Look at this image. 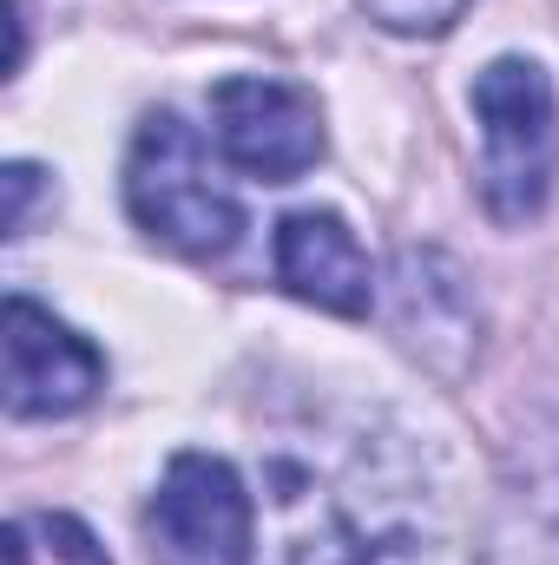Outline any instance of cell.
<instances>
[{
    "label": "cell",
    "mask_w": 559,
    "mask_h": 565,
    "mask_svg": "<svg viewBox=\"0 0 559 565\" xmlns=\"http://www.w3.org/2000/svg\"><path fill=\"white\" fill-rule=\"evenodd\" d=\"M277 282L329 316H369L376 302V270L336 211H289L277 224Z\"/></svg>",
    "instance_id": "obj_7"
},
{
    "label": "cell",
    "mask_w": 559,
    "mask_h": 565,
    "mask_svg": "<svg viewBox=\"0 0 559 565\" xmlns=\"http://www.w3.org/2000/svg\"><path fill=\"white\" fill-rule=\"evenodd\" d=\"M33 191H40V171L33 164H7V237H20L27 231V211H33Z\"/></svg>",
    "instance_id": "obj_10"
},
{
    "label": "cell",
    "mask_w": 559,
    "mask_h": 565,
    "mask_svg": "<svg viewBox=\"0 0 559 565\" xmlns=\"http://www.w3.org/2000/svg\"><path fill=\"white\" fill-rule=\"evenodd\" d=\"M7 565H113L73 513H27L7 526Z\"/></svg>",
    "instance_id": "obj_8"
},
{
    "label": "cell",
    "mask_w": 559,
    "mask_h": 565,
    "mask_svg": "<svg viewBox=\"0 0 559 565\" xmlns=\"http://www.w3.org/2000/svg\"><path fill=\"white\" fill-rule=\"evenodd\" d=\"M145 546L151 565H251L257 507L238 467L218 454H178L145 507Z\"/></svg>",
    "instance_id": "obj_4"
},
{
    "label": "cell",
    "mask_w": 559,
    "mask_h": 565,
    "mask_svg": "<svg viewBox=\"0 0 559 565\" xmlns=\"http://www.w3.org/2000/svg\"><path fill=\"white\" fill-rule=\"evenodd\" d=\"M211 132L218 151L264 178V184H289L323 158V113L303 86L271 79V73H231L211 86Z\"/></svg>",
    "instance_id": "obj_5"
},
{
    "label": "cell",
    "mask_w": 559,
    "mask_h": 565,
    "mask_svg": "<svg viewBox=\"0 0 559 565\" xmlns=\"http://www.w3.org/2000/svg\"><path fill=\"white\" fill-rule=\"evenodd\" d=\"M0 388H7V415L13 422H53L86 408L106 388V362L86 335H73L53 309H40L33 296H7L0 316Z\"/></svg>",
    "instance_id": "obj_6"
},
{
    "label": "cell",
    "mask_w": 559,
    "mask_h": 565,
    "mask_svg": "<svg viewBox=\"0 0 559 565\" xmlns=\"http://www.w3.org/2000/svg\"><path fill=\"white\" fill-rule=\"evenodd\" d=\"M126 211L151 244L178 257H224L244 231V211L224 191V178L211 171L198 126H184L178 113H145V126L133 132Z\"/></svg>",
    "instance_id": "obj_2"
},
{
    "label": "cell",
    "mask_w": 559,
    "mask_h": 565,
    "mask_svg": "<svg viewBox=\"0 0 559 565\" xmlns=\"http://www.w3.org/2000/svg\"><path fill=\"white\" fill-rule=\"evenodd\" d=\"M474 126H481V198L500 224L540 217L553 191L559 164V119H553V86L534 60H494L474 79Z\"/></svg>",
    "instance_id": "obj_3"
},
{
    "label": "cell",
    "mask_w": 559,
    "mask_h": 565,
    "mask_svg": "<svg viewBox=\"0 0 559 565\" xmlns=\"http://www.w3.org/2000/svg\"><path fill=\"white\" fill-rule=\"evenodd\" d=\"M428 480L395 434L316 422L264 454V565H415Z\"/></svg>",
    "instance_id": "obj_1"
},
{
    "label": "cell",
    "mask_w": 559,
    "mask_h": 565,
    "mask_svg": "<svg viewBox=\"0 0 559 565\" xmlns=\"http://www.w3.org/2000/svg\"><path fill=\"white\" fill-rule=\"evenodd\" d=\"M356 7L389 33H447L467 13V0H356Z\"/></svg>",
    "instance_id": "obj_9"
}]
</instances>
